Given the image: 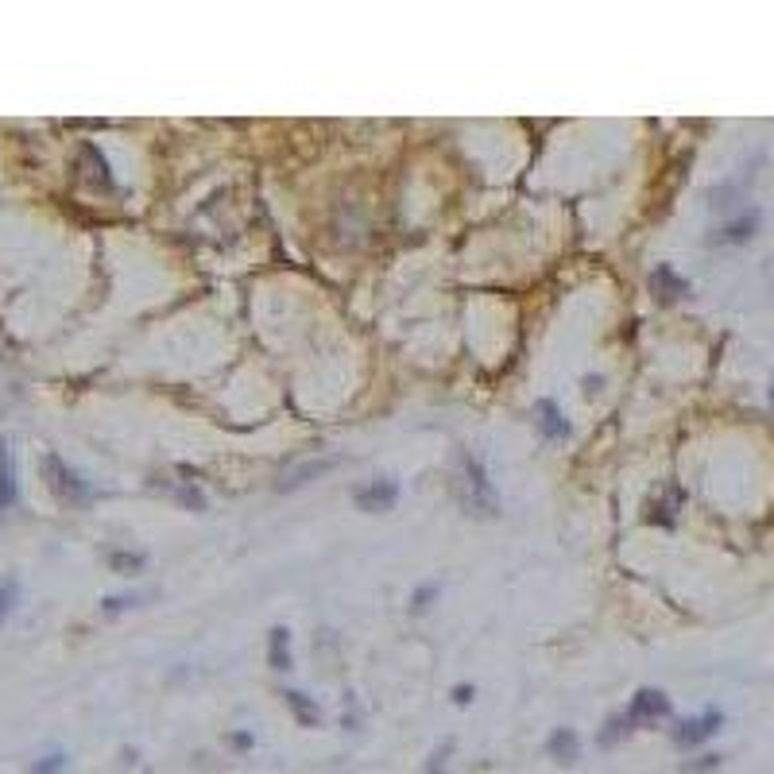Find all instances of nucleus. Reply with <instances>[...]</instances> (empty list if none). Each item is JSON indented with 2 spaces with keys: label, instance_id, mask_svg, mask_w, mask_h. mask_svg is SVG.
<instances>
[{
  "label": "nucleus",
  "instance_id": "nucleus-1",
  "mask_svg": "<svg viewBox=\"0 0 774 774\" xmlns=\"http://www.w3.org/2000/svg\"><path fill=\"white\" fill-rule=\"evenodd\" d=\"M457 488H461V504L469 507V511L496 515V488H492V480L484 473V461L480 457L461 453V480H457Z\"/></svg>",
  "mask_w": 774,
  "mask_h": 774
},
{
  "label": "nucleus",
  "instance_id": "nucleus-2",
  "mask_svg": "<svg viewBox=\"0 0 774 774\" xmlns=\"http://www.w3.org/2000/svg\"><path fill=\"white\" fill-rule=\"evenodd\" d=\"M39 469H43V480H47V488L66 500V504H82V500H90V484L78 477L66 461H62L59 453H43V461H39Z\"/></svg>",
  "mask_w": 774,
  "mask_h": 774
},
{
  "label": "nucleus",
  "instance_id": "nucleus-3",
  "mask_svg": "<svg viewBox=\"0 0 774 774\" xmlns=\"http://www.w3.org/2000/svg\"><path fill=\"white\" fill-rule=\"evenodd\" d=\"M395 500H399V484H395L391 477L364 480V484L353 488V504H357L360 511H368V515H376V511H391Z\"/></svg>",
  "mask_w": 774,
  "mask_h": 774
},
{
  "label": "nucleus",
  "instance_id": "nucleus-4",
  "mask_svg": "<svg viewBox=\"0 0 774 774\" xmlns=\"http://www.w3.org/2000/svg\"><path fill=\"white\" fill-rule=\"evenodd\" d=\"M662 716H670V697L658 693V689H639L627 705V720L639 728V724H658Z\"/></svg>",
  "mask_w": 774,
  "mask_h": 774
},
{
  "label": "nucleus",
  "instance_id": "nucleus-5",
  "mask_svg": "<svg viewBox=\"0 0 774 774\" xmlns=\"http://www.w3.org/2000/svg\"><path fill=\"white\" fill-rule=\"evenodd\" d=\"M720 724H724V716H720V713H705V716H693V720H682V724L674 728V744H678V747L705 744V740L713 736Z\"/></svg>",
  "mask_w": 774,
  "mask_h": 774
},
{
  "label": "nucleus",
  "instance_id": "nucleus-6",
  "mask_svg": "<svg viewBox=\"0 0 774 774\" xmlns=\"http://www.w3.org/2000/svg\"><path fill=\"white\" fill-rule=\"evenodd\" d=\"M78 171H82V179L93 182V186H101V190H113L109 163H105V155L93 148V144H82V151H78Z\"/></svg>",
  "mask_w": 774,
  "mask_h": 774
},
{
  "label": "nucleus",
  "instance_id": "nucleus-7",
  "mask_svg": "<svg viewBox=\"0 0 774 774\" xmlns=\"http://www.w3.org/2000/svg\"><path fill=\"white\" fill-rule=\"evenodd\" d=\"M546 751H550V759H554V763L573 767V763L581 759V736H577L573 728H554V736L546 740Z\"/></svg>",
  "mask_w": 774,
  "mask_h": 774
},
{
  "label": "nucleus",
  "instance_id": "nucleus-8",
  "mask_svg": "<svg viewBox=\"0 0 774 774\" xmlns=\"http://www.w3.org/2000/svg\"><path fill=\"white\" fill-rule=\"evenodd\" d=\"M651 291H655L658 302H678L682 295H689V283H685L670 264H662V268L651 275Z\"/></svg>",
  "mask_w": 774,
  "mask_h": 774
},
{
  "label": "nucleus",
  "instance_id": "nucleus-9",
  "mask_svg": "<svg viewBox=\"0 0 774 774\" xmlns=\"http://www.w3.org/2000/svg\"><path fill=\"white\" fill-rule=\"evenodd\" d=\"M535 422H538V430H542L546 438H566L569 434V422L562 418V411H558V403H554V399H538L535 403Z\"/></svg>",
  "mask_w": 774,
  "mask_h": 774
},
{
  "label": "nucleus",
  "instance_id": "nucleus-10",
  "mask_svg": "<svg viewBox=\"0 0 774 774\" xmlns=\"http://www.w3.org/2000/svg\"><path fill=\"white\" fill-rule=\"evenodd\" d=\"M268 662H271V670H291V631H287V627H271Z\"/></svg>",
  "mask_w": 774,
  "mask_h": 774
},
{
  "label": "nucleus",
  "instance_id": "nucleus-11",
  "mask_svg": "<svg viewBox=\"0 0 774 774\" xmlns=\"http://www.w3.org/2000/svg\"><path fill=\"white\" fill-rule=\"evenodd\" d=\"M16 504V469H12V449L0 442V511Z\"/></svg>",
  "mask_w": 774,
  "mask_h": 774
},
{
  "label": "nucleus",
  "instance_id": "nucleus-12",
  "mask_svg": "<svg viewBox=\"0 0 774 774\" xmlns=\"http://www.w3.org/2000/svg\"><path fill=\"white\" fill-rule=\"evenodd\" d=\"M287 697V709L295 713V720L302 724V728H314L318 720H322V713H318V705L306 697V693H298V689H291V693H283Z\"/></svg>",
  "mask_w": 774,
  "mask_h": 774
},
{
  "label": "nucleus",
  "instance_id": "nucleus-13",
  "mask_svg": "<svg viewBox=\"0 0 774 774\" xmlns=\"http://www.w3.org/2000/svg\"><path fill=\"white\" fill-rule=\"evenodd\" d=\"M159 488H167L175 500L190 507V511H206V496L194 488V480H186V484H175V480H159Z\"/></svg>",
  "mask_w": 774,
  "mask_h": 774
},
{
  "label": "nucleus",
  "instance_id": "nucleus-14",
  "mask_svg": "<svg viewBox=\"0 0 774 774\" xmlns=\"http://www.w3.org/2000/svg\"><path fill=\"white\" fill-rule=\"evenodd\" d=\"M631 728H635V724L627 720V713H624V716H612V720L604 724V732H600V744H604V747L620 744V740H624Z\"/></svg>",
  "mask_w": 774,
  "mask_h": 774
},
{
  "label": "nucleus",
  "instance_id": "nucleus-15",
  "mask_svg": "<svg viewBox=\"0 0 774 774\" xmlns=\"http://www.w3.org/2000/svg\"><path fill=\"white\" fill-rule=\"evenodd\" d=\"M16 600H20V581H16V577H4V581H0V624L12 616Z\"/></svg>",
  "mask_w": 774,
  "mask_h": 774
},
{
  "label": "nucleus",
  "instance_id": "nucleus-16",
  "mask_svg": "<svg viewBox=\"0 0 774 774\" xmlns=\"http://www.w3.org/2000/svg\"><path fill=\"white\" fill-rule=\"evenodd\" d=\"M755 225H759V213H744L740 221H732V225H724V233L720 240H747L755 233Z\"/></svg>",
  "mask_w": 774,
  "mask_h": 774
},
{
  "label": "nucleus",
  "instance_id": "nucleus-17",
  "mask_svg": "<svg viewBox=\"0 0 774 774\" xmlns=\"http://www.w3.org/2000/svg\"><path fill=\"white\" fill-rule=\"evenodd\" d=\"M62 767H66V755H62V751H51L47 759H39V763L31 767V774H59Z\"/></svg>",
  "mask_w": 774,
  "mask_h": 774
},
{
  "label": "nucleus",
  "instance_id": "nucleus-18",
  "mask_svg": "<svg viewBox=\"0 0 774 774\" xmlns=\"http://www.w3.org/2000/svg\"><path fill=\"white\" fill-rule=\"evenodd\" d=\"M449 755H453V744H442L434 755H430V763H426V774H446V763H449Z\"/></svg>",
  "mask_w": 774,
  "mask_h": 774
},
{
  "label": "nucleus",
  "instance_id": "nucleus-19",
  "mask_svg": "<svg viewBox=\"0 0 774 774\" xmlns=\"http://www.w3.org/2000/svg\"><path fill=\"white\" fill-rule=\"evenodd\" d=\"M109 562H113V569H120V573H136V569H144V554H113Z\"/></svg>",
  "mask_w": 774,
  "mask_h": 774
},
{
  "label": "nucleus",
  "instance_id": "nucleus-20",
  "mask_svg": "<svg viewBox=\"0 0 774 774\" xmlns=\"http://www.w3.org/2000/svg\"><path fill=\"white\" fill-rule=\"evenodd\" d=\"M434 593H438V585H426V589H418V593H415V612H422V608L434 600Z\"/></svg>",
  "mask_w": 774,
  "mask_h": 774
},
{
  "label": "nucleus",
  "instance_id": "nucleus-21",
  "mask_svg": "<svg viewBox=\"0 0 774 774\" xmlns=\"http://www.w3.org/2000/svg\"><path fill=\"white\" fill-rule=\"evenodd\" d=\"M453 701H457V705H469V701H473V689H469V685H457V689H453Z\"/></svg>",
  "mask_w": 774,
  "mask_h": 774
},
{
  "label": "nucleus",
  "instance_id": "nucleus-22",
  "mask_svg": "<svg viewBox=\"0 0 774 774\" xmlns=\"http://www.w3.org/2000/svg\"><path fill=\"white\" fill-rule=\"evenodd\" d=\"M771 399H774V387H771Z\"/></svg>",
  "mask_w": 774,
  "mask_h": 774
}]
</instances>
